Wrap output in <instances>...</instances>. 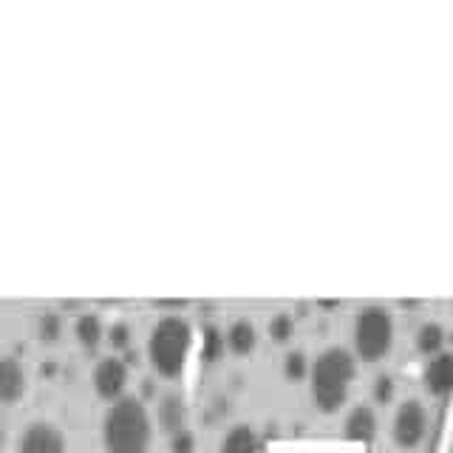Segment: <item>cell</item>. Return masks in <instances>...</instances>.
I'll return each instance as SVG.
<instances>
[{
  "label": "cell",
  "instance_id": "cell-20",
  "mask_svg": "<svg viewBox=\"0 0 453 453\" xmlns=\"http://www.w3.org/2000/svg\"><path fill=\"white\" fill-rule=\"evenodd\" d=\"M295 332V320L289 315H275L273 320H269V334H273L275 343H287V340L292 337Z\"/></svg>",
  "mask_w": 453,
  "mask_h": 453
},
{
  "label": "cell",
  "instance_id": "cell-24",
  "mask_svg": "<svg viewBox=\"0 0 453 453\" xmlns=\"http://www.w3.org/2000/svg\"><path fill=\"white\" fill-rule=\"evenodd\" d=\"M445 453H453V428H450V436H448V445H445Z\"/></svg>",
  "mask_w": 453,
  "mask_h": 453
},
{
  "label": "cell",
  "instance_id": "cell-10",
  "mask_svg": "<svg viewBox=\"0 0 453 453\" xmlns=\"http://www.w3.org/2000/svg\"><path fill=\"white\" fill-rule=\"evenodd\" d=\"M26 394V368L18 357H0V403H18Z\"/></svg>",
  "mask_w": 453,
  "mask_h": 453
},
{
  "label": "cell",
  "instance_id": "cell-12",
  "mask_svg": "<svg viewBox=\"0 0 453 453\" xmlns=\"http://www.w3.org/2000/svg\"><path fill=\"white\" fill-rule=\"evenodd\" d=\"M74 337H77V343L85 351H96L99 343L105 340L103 318H99L96 311H82V315H77V320H74Z\"/></svg>",
  "mask_w": 453,
  "mask_h": 453
},
{
  "label": "cell",
  "instance_id": "cell-18",
  "mask_svg": "<svg viewBox=\"0 0 453 453\" xmlns=\"http://www.w3.org/2000/svg\"><path fill=\"white\" fill-rule=\"evenodd\" d=\"M131 326L127 323H113L111 329L105 332V340L111 343L113 351H125V349H131Z\"/></svg>",
  "mask_w": 453,
  "mask_h": 453
},
{
  "label": "cell",
  "instance_id": "cell-19",
  "mask_svg": "<svg viewBox=\"0 0 453 453\" xmlns=\"http://www.w3.org/2000/svg\"><path fill=\"white\" fill-rule=\"evenodd\" d=\"M306 372H309L306 354L303 351H289L287 360H283V374H287L289 380H301V377H306Z\"/></svg>",
  "mask_w": 453,
  "mask_h": 453
},
{
  "label": "cell",
  "instance_id": "cell-22",
  "mask_svg": "<svg viewBox=\"0 0 453 453\" xmlns=\"http://www.w3.org/2000/svg\"><path fill=\"white\" fill-rule=\"evenodd\" d=\"M391 396H394V380L388 374L377 377L374 380V400L380 405H386V403H391Z\"/></svg>",
  "mask_w": 453,
  "mask_h": 453
},
{
  "label": "cell",
  "instance_id": "cell-2",
  "mask_svg": "<svg viewBox=\"0 0 453 453\" xmlns=\"http://www.w3.org/2000/svg\"><path fill=\"white\" fill-rule=\"evenodd\" d=\"M354 374H357V365L346 349L332 346L318 354V360L311 363V396L323 414H334L346 403Z\"/></svg>",
  "mask_w": 453,
  "mask_h": 453
},
{
  "label": "cell",
  "instance_id": "cell-6",
  "mask_svg": "<svg viewBox=\"0 0 453 453\" xmlns=\"http://www.w3.org/2000/svg\"><path fill=\"white\" fill-rule=\"evenodd\" d=\"M127 380H131L127 363H125V357H117V354H108V357L99 360L94 365V374H91L94 391L108 403H117L119 396H125Z\"/></svg>",
  "mask_w": 453,
  "mask_h": 453
},
{
  "label": "cell",
  "instance_id": "cell-13",
  "mask_svg": "<svg viewBox=\"0 0 453 453\" xmlns=\"http://www.w3.org/2000/svg\"><path fill=\"white\" fill-rule=\"evenodd\" d=\"M219 453H261L258 436H255L250 425H233V428L224 434Z\"/></svg>",
  "mask_w": 453,
  "mask_h": 453
},
{
  "label": "cell",
  "instance_id": "cell-21",
  "mask_svg": "<svg viewBox=\"0 0 453 453\" xmlns=\"http://www.w3.org/2000/svg\"><path fill=\"white\" fill-rule=\"evenodd\" d=\"M170 450H173V453H193L196 450V436L188 428L179 431L176 436H170Z\"/></svg>",
  "mask_w": 453,
  "mask_h": 453
},
{
  "label": "cell",
  "instance_id": "cell-7",
  "mask_svg": "<svg viewBox=\"0 0 453 453\" xmlns=\"http://www.w3.org/2000/svg\"><path fill=\"white\" fill-rule=\"evenodd\" d=\"M18 453H65V436L57 425L37 419L23 431Z\"/></svg>",
  "mask_w": 453,
  "mask_h": 453
},
{
  "label": "cell",
  "instance_id": "cell-23",
  "mask_svg": "<svg viewBox=\"0 0 453 453\" xmlns=\"http://www.w3.org/2000/svg\"><path fill=\"white\" fill-rule=\"evenodd\" d=\"M4 448H6V428L0 425V453H4Z\"/></svg>",
  "mask_w": 453,
  "mask_h": 453
},
{
  "label": "cell",
  "instance_id": "cell-15",
  "mask_svg": "<svg viewBox=\"0 0 453 453\" xmlns=\"http://www.w3.org/2000/svg\"><path fill=\"white\" fill-rule=\"evenodd\" d=\"M445 346V332L439 323H425L422 329L417 332V351L419 354H428V357H434V354H439Z\"/></svg>",
  "mask_w": 453,
  "mask_h": 453
},
{
  "label": "cell",
  "instance_id": "cell-8",
  "mask_svg": "<svg viewBox=\"0 0 453 453\" xmlns=\"http://www.w3.org/2000/svg\"><path fill=\"white\" fill-rule=\"evenodd\" d=\"M422 386L434 396H445L453 391V351H439L425 363Z\"/></svg>",
  "mask_w": 453,
  "mask_h": 453
},
{
  "label": "cell",
  "instance_id": "cell-4",
  "mask_svg": "<svg viewBox=\"0 0 453 453\" xmlns=\"http://www.w3.org/2000/svg\"><path fill=\"white\" fill-rule=\"evenodd\" d=\"M394 320L382 306L363 309L354 320V349L363 360H380L391 351Z\"/></svg>",
  "mask_w": 453,
  "mask_h": 453
},
{
  "label": "cell",
  "instance_id": "cell-17",
  "mask_svg": "<svg viewBox=\"0 0 453 453\" xmlns=\"http://www.w3.org/2000/svg\"><path fill=\"white\" fill-rule=\"evenodd\" d=\"M37 334L42 343H57L63 334V315H57V311H42L37 320Z\"/></svg>",
  "mask_w": 453,
  "mask_h": 453
},
{
  "label": "cell",
  "instance_id": "cell-11",
  "mask_svg": "<svg viewBox=\"0 0 453 453\" xmlns=\"http://www.w3.org/2000/svg\"><path fill=\"white\" fill-rule=\"evenodd\" d=\"M343 434L351 439V442H372L377 436V414L368 405H357L346 417Z\"/></svg>",
  "mask_w": 453,
  "mask_h": 453
},
{
  "label": "cell",
  "instance_id": "cell-9",
  "mask_svg": "<svg viewBox=\"0 0 453 453\" xmlns=\"http://www.w3.org/2000/svg\"><path fill=\"white\" fill-rule=\"evenodd\" d=\"M156 422L167 436H176L184 431V422H188V403L179 391H167L159 396V405H156Z\"/></svg>",
  "mask_w": 453,
  "mask_h": 453
},
{
  "label": "cell",
  "instance_id": "cell-3",
  "mask_svg": "<svg viewBox=\"0 0 453 453\" xmlns=\"http://www.w3.org/2000/svg\"><path fill=\"white\" fill-rule=\"evenodd\" d=\"M193 346V329L190 323L179 315H165L153 326L148 337V360L153 372L165 380L181 377L184 365H188V354Z\"/></svg>",
  "mask_w": 453,
  "mask_h": 453
},
{
  "label": "cell",
  "instance_id": "cell-5",
  "mask_svg": "<svg viewBox=\"0 0 453 453\" xmlns=\"http://www.w3.org/2000/svg\"><path fill=\"white\" fill-rule=\"evenodd\" d=\"M428 434V411L419 400H405L394 414L391 436L403 450H414Z\"/></svg>",
  "mask_w": 453,
  "mask_h": 453
},
{
  "label": "cell",
  "instance_id": "cell-16",
  "mask_svg": "<svg viewBox=\"0 0 453 453\" xmlns=\"http://www.w3.org/2000/svg\"><path fill=\"white\" fill-rule=\"evenodd\" d=\"M224 334L216 329V326H204L202 332V357L204 363H216L221 354H224Z\"/></svg>",
  "mask_w": 453,
  "mask_h": 453
},
{
  "label": "cell",
  "instance_id": "cell-14",
  "mask_svg": "<svg viewBox=\"0 0 453 453\" xmlns=\"http://www.w3.org/2000/svg\"><path fill=\"white\" fill-rule=\"evenodd\" d=\"M258 343V332L250 320H235L230 323V329L224 334V346L230 349L233 354H250Z\"/></svg>",
  "mask_w": 453,
  "mask_h": 453
},
{
  "label": "cell",
  "instance_id": "cell-1",
  "mask_svg": "<svg viewBox=\"0 0 453 453\" xmlns=\"http://www.w3.org/2000/svg\"><path fill=\"white\" fill-rule=\"evenodd\" d=\"M153 442V422L139 396H119L103 419V445L108 453H148Z\"/></svg>",
  "mask_w": 453,
  "mask_h": 453
}]
</instances>
